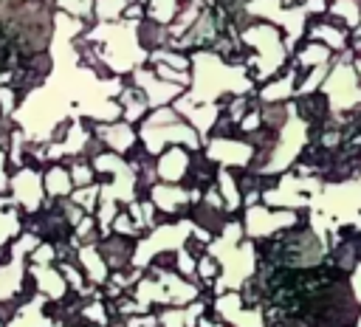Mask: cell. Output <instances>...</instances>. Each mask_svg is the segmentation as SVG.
<instances>
[{
    "label": "cell",
    "mask_w": 361,
    "mask_h": 327,
    "mask_svg": "<svg viewBox=\"0 0 361 327\" xmlns=\"http://www.w3.org/2000/svg\"><path fill=\"white\" fill-rule=\"evenodd\" d=\"M11 203L23 211V214H34L45 206L48 195H45V186H42V166H34V164H20L11 169V178H8V192Z\"/></svg>",
    "instance_id": "cell-1"
},
{
    "label": "cell",
    "mask_w": 361,
    "mask_h": 327,
    "mask_svg": "<svg viewBox=\"0 0 361 327\" xmlns=\"http://www.w3.org/2000/svg\"><path fill=\"white\" fill-rule=\"evenodd\" d=\"M93 132L104 144V149H110L116 155H124V152H130L138 144V130H133V124L124 121V118L107 121V124H96Z\"/></svg>",
    "instance_id": "cell-2"
},
{
    "label": "cell",
    "mask_w": 361,
    "mask_h": 327,
    "mask_svg": "<svg viewBox=\"0 0 361 327\" xmlns=\"http://www.w3.org/2000/svg\"><path fill=\"white\" fill-rule=\"evenodd\" d=\"M42 186H45L48 200H65V197H71V192L76 189V186H73V178H71V169H68L65 161L48 164V166L42 169Z\"/></svg>",
    "instance_id": "cell-3"
},
{
    "label": "cell",
    "mask_w": 361,
    "mask_h": 327,
    "mask_svg": "<svg viewBox=\"0 0 361 327\" xmlns=\"http://www.w3.org/2000/svg\"><path fill=\"white\" fill-rule=\"evenodd\" d=\"M25 228V214L11 203L8 195H0V248H8Z\"/></svg>",
    "instance_id": "cell-4"
},
{
    "label": "cell",
    "mask_w": 361,
    "mask_h": 327,
    "mask_svg": "<svg viewBox=\"0 0 361 327\" xmlns=\"http://www.w3.org/2000/svg\"><path fill=\"white\" fill-rule=\"evenodd\" d=\"M76 265L93 282H104L107 279V271H110L107 262H104V257H102V251H99V245H93V242L76 248Z\"/></svg>",
    "instance_id": "cell-5"
},
{
    "label": "cell",
    "mask_w": 361,
    "mask_h": 327,
    "mask_svg": "<svg viewBox=\"0 0 361 327\" xmlns=\"http://www.w3.org/2000/svg\"><path fill=\"white\" fill-rule=\"evenodd\" d=\"M149 195L161 211H178L186 203V192L180 186H172V183H155Z\"/></svg>",
    "instance_id": "cell-6"
},
{
    "label": "cell",
    "mask_w": 361,
    "mask_h": 327,
    "mask_svg": "<svg viewBox=\"0 0 361 327\" xmlns=\"http://www.w3.org/2000/svg\"><path fill=\"white\" fill-rule=\"evenodd\" d=\"M330 59V45H322V42H307L302 51H296L293 62L299 68H313V65H324Z\"/></svg>",
    "instance_id": "cell-7"
},
{
    "label": "cell",
    "mask_w": 361,
    "mask_h": 327,
    "mask_svg": "<svg viewBox=\"0 0 361 327\" xmlns=\"http://www.w3.org/2000/svg\"><path fill=\"white\" fill-rule=\"evenodd\" d=\"M130 3L133 0H96L93 3V17H99L102 23L118 20V17H124V11H127Z\"/></svg>",
    "instance_id": "cell-8"
},
{
    "label": "cell",
    "mask_w": 361,
    "mask_h": 327,
    "mask_svg": "<svg viewBox=\"0 0 361 327\" xmlns=\"http://www.w3.org/2000/svg\"><path fill=\"white\" fill-rule=\"evenodd\" d=\"M20 3H23V0H0V31H3V25L11 20V14L17 11Z\"/></svg>",
    "instance_id": "cell-9"
},
{
    "label": "cell",
    "mask_w": 361,
    "mask_h": 327,
    "mask_svg": "<svg viewBox=\"0 0 361 327\" xmlns=\"http://www.w3.org/2000/svg\"><path fill=\"white\" fill-rule=\"evenodd\" d=\"M358 31H361V20H358Z\"/></svg>",
    "instance_id": "cell-10"
}]
</instances>
